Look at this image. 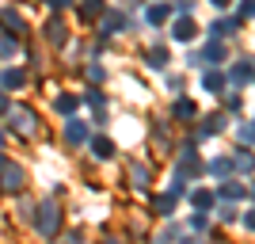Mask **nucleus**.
<instances>
[{
	"mask_svg": "<svg viewBox=\"0 0 255 244\" xmlns=\"http://www.w3.org/2000/svg\"><path fill=\"white\" fill-rule=\"evenodd\" d=\"M38 214H42V218H38V233L53 237V233H57V225H61V214H57V206H53V202H46Z\"/></svg>",
	"mask_w": 255,
	"mask_h": 244,
	"instance_id": "nucleus-1",
	"label": "nucleus"
},
{
	"mask_svg": "<svg viewBox=\"0 0 255 244\" xmlns=\"http://www.w3.org/2000/svg\"><path fill=\"white\" fill-rule=\"evenodd\" d=\"M34 122L38 118H34L31 107H11V126H19L23 134H34Z\"/></svg>",
	"mask_w": 255,
	"mask_h": 244,
	"instance_id": "nucleus-2",
	"label": "nucleus"
},
{
	"mask_svg": "<svg viewBox=\"0 0 255 244\" xmlns=\"http://www.w3.org/2000/svg\"><path fill=\"white\" fill-rule=\"evenodd\" d=\"M221 57H225V46H221V42H210L206 50L194 53L191 61H194V65H198V61H202V65H213V61H221Z\"/></svg>",
	"mask_w": 255,
	"mask_h": 244,
	"instance_id": "nucleus-3",
	"label": "nucleus"
},
{
	"mask_svg": "<svg viewBox=\"0 0 255 244\" xmlns=\"http://www.w3.org/2000/svg\"><path fill=\"white\" fill-rule=\"evenodd\" d=\"M65 138H69V145H80V141H88V126L73 118V122L65 126Z\"/></svg>",
	"mask_w": 255,
	"mask_h": 244,
	"instance_id": "nucleus-4",
	"label": "nucleus"
},
{
	"mask_svg": "<svg viewBox=\"0 0 255 244\" xmlns=\"http://www.w3.org/2000/svg\"><path fill=\"white\" fill-rule=\"evenodd\" d=\"M171 34H175L179 42H191V38H194V19H187V15H183V19L171 27Z\"/></svg>",
	"mask_w": 255,
	"mask_h": 244,
	"instance_id": "nucleus-5",
	"label": "nucleus"
},
{
	"mask_svg": "<svg viewBox=\"0 0 255 244\" xmlns=\"http://www.w3.org/2000/svg\"><path fill=\"white\" fill-rule=\"evenodd\" d=\"M4 191H19L23 187V172L19 168H4V183H0Z\"/></svg>",
	"mask_w": 255,
	"mask_h": 244,
	"instance_id": "nucleus-6",
	"label": "nucleus"
},
{
	"mask_svg": "<svg viewBox=\"0 0 255 244\" xmlns=\"http://www.w3.org/2000/svg\"><path fill=\"white\" fill-rule=\"evenodd\" d=\"M236 27H240L236 19H217V23H213V38H225V34H236Z\"/></svg>",
	"mask_w": 255,
	"mask_h": 244,
	"instance_id": "nucleus-7",
	"label": "nucleus"
},
{
	"mask_svg": "<svg viewBox=\"0 0 255 244\" xmlns=\"http://www.w3.org/2000/svg\"><path fill=\"white\" fill-rule=\"evenodd\" d=\"M168 61H171V57H168V50H164V46H152V50H149V65H152V69H164Z\"/></svg>",
	"mask_w": 255,
	"mask_h": 244,
	"instance_id": "nucleus-8",
	"label": "nucleus"
},
{
	"mask_svg": "<svg viewBox=\"0 0 255 244\" xmlns=\"http://www.w3.org/2000/svg\"><path fill=\"white\" fill-rule=\"evenodd\" d=\"M0 23H4V27H8L11 34H15V31H19V27H23V19H19V15H15V11H11V8H8V11H0Z\"/></svg>",
	"mask_w": 255,
	"mask_h": 244,
	"instance_id": "nucleus-9",
	"label": "nucleus"
},
{
	"mask_svg": "<svg viewBox=\"0 0 255 244\" xmlns=\"http://www.w3.org/2000/svg\"><path fill=\"white\" fill-rule=\"evenodd\" d=\"M168 15H171L168 4H152V8H149V23H164Z\"/></svg>",
	"mask_w": 255,
	"mask_h": 244,
	"instance_id": "nucleus-10",
	"label": "nucleus"
},
{
	"mask_svg": "<svg viewBox=\"0 0 255 244\" xmlns=\"http://www.w3.org/2000/svg\"><path fill=\"white\" fill-rule=\"evenodd\" d=\"M156 210L164 214V218H168V214L175 210V195H160V199H156Z\"/></svg>",
	"mask_w": 255,
	"mask_h": 244,
	"instance_id": "nucleus-11",
	"label": "nucleus"
},
{
	"mask_svg": "<svg viewBox=\"0 0 255 244\" xmlns=\"http://www.w3.org/2000/svg\"><path fill=\"white\" fill-rule=\"evenodd\" d=\"M92 149H96V157H111V153H115V145H111L107 138H96V141H92Z\"/></svg>",
	"mask_w": 255,
	"mask_h": 244,
	"instance_id": "nucleus-12",
	"label": "nucleus"
},
{
	"mask_svg": "<svg viewBox=\"0 0 255 244\" xmlns=\"http://www.w3.org/2000/svg\"><path fill=\"white\" fill-rule=\"evenodd\" d=\"M221 199H244V187H240V183H225V187H221Z\"/></svg>",
	"mask_w": 255,
	"mask_h": 244,
	"instance_id": "nucleus-13",
	"label": "nucleus"
},
{
	"mask_svg": "<svg viewBox=\"0 0 255 244\" xmlns=\"http://www.w3.org/2000/svg\"><path fill=\"white\" fill-rule=\"evenodd\" d=\"M248 76H252V65H248V61H240V65L233 69V80H236V84H244Z\"/></svg>",
	"mask_w": 255,
	"mask_h": 244,
	"instance_id": "nucleus-14",
	"label": "nucleus"
},
{
	"mask_svg": "<svg viewBox=\"0 0 255 244\" xmlns=\"http://www.w3.org/2000/svg\"><path fill=\"white\" fill-rule=\"evenodd\" d=\"M23 84V73L19 69H8V73H4V88H19Z\"/></svg>",
	"mask_w": 255,
	"mask_h": 244,
	"instance_id": "nucleus-15",
	"label": "nucleus"
},
{
	"mask_svg": "<svg viewBox=\"0 0 255 244\" xmlns=\"http://www.w3.org/2000/svg\"><path fill=\"white\" fill-rule=\"evenodd\" d=\"M194 206H198V210H210V206H213V195L210 191H194Z\"/></svg>",
	"mask_w": 255,
	"mask_h": 244,
	"instance_id": "nucleus-16",
	"label": "nucleus"
},
{
	"mask_svg": "<svg viewBox=\"0 0 255 244\" xmlns=\"http://www.w3.org/2000/svg\"><path fill=\"white\" fill-rule=\"evenodd\" d=\"M252 164H255V157H252V153H248V149H240V153H236V168H252Z\"/></svg>",
	"mask_w": 255,
	"mask_h": 244,
	"instance_id": "nucleus-17",
	"label": "nucleus"
},
{
	"mask_svg": "<svg viewBox=\"0 0 255 244\" xmlns=\"http://www.w3.org/2000/svg\"><path fill=\"white\" fill-rule=\"evenodd\" d=\"M46 31H50V38H53V42H65V27H61V19H53L50 27H46Z\"/></svg>",
	"mask_w": 255,
	"mask_h": 244,
	"instance_id": "nucleus-18",
	"label": "nucleus"
},
{
	"mask_svg": "<svg viewBox=\"0 0 255 244\" xmlns=\"http://www.w3.org/2000/svg\"><path fill=\"white\" fill-rule=\"evenodd\" d=\"M133 183H137V187L149 183V168H145V164H133Z\"/></svg>",
	"mask_w": 255,
	"mask_h": 244,
	"instance_id": "nucleus-19",
	"label": "nucleus"
},
{
	"mask_svg": "<svg viewBox=\"0 0 255 244\" xmlns=\"http://www.w3.org/2000/svg\"><path fill=\"white\" fill-rule=\"evenodd\" d=\"M118 27H122V15H107L103 19V34H115Z\"/></svg>",
	"mask_w": 255,
	"mask_h": 244,
	"instance_id": "nucleus-20",
	"label": "nucleus"
},
{
	"mask_svg": "<svg viewBox=\"0 0 255 244\" xmlns=\"http://www.w3.org/2000/svg\"><path fill=\"white\" fill-rule=\"evenodd\" d=\"M221 84H225V76H221V73H206V88H210V92H217Z\"/></svg>",
	"mask_w": 255,
	"mask_h": 244,
	"instance_id": "nucleus-21",
	"label": "nucleus"
},
{
	"mask_svg": "<svg viewBox=\"0 0 255 244\" xmlns=\"http://www.w3.org/2000/svg\"><path fill=\"white\" fill-rule=\"evenodd\" d=\"M175 115H179V118H191V115H194V103H187V99H179V103H175Z\"/></svg>",
	"mask_w": 255,
	"mask_h": 244,
	"instance_id": "nucleus-22",
	"label": "nucleus"
},
{
	"mask_svg": "<svg viewBox=\"0 0 255 244\" xmlns=\"http://www.w3.org/2000/svg\"><path fill=\"white\" fill-rule=\"evenodd\" d=\"M210 168H213V176H225V172H229V168H233V160H213V164H210Z\"/></svg>",
	"mask_w": 255,
	"mask_h": 244,
	"instance_id": "nucleus-23",
	"label": "nucleus"
},
{
	"mask_svg": "<svg viewBox=\"0 0 255 244\" xmlns=\"http://www.w3.org/2000/svg\"><path fill=\"white\" fill-rule=\"evenodd\" d=\"M57 111H76V96H61L57 99Z\"/></svg>",
	"mask_w": 255,
	"mask_h": 244,
	"instance_id": "nucleus-24",
	"label": "nucleus"
},
{
	"mask_svg": "<svg viewBox=\"0 0 255 244\" xmlns=\"http://www.w3.org/2000/svg\"><path fill=\"white\" fill-rule=\"evenodd\" d=\"M240 15H244V19H252V15H255V0H244V4H240Z\"/></svg>",
	"mask_w": 255,
	"mask_h": 244,
	"instance_id": "nucleus-25",
	"label": "nucleus"
},
{
	"mask_svg": "<svg viewBox=\"0 0 255 244\" xmlns=\"http://www.w3.org/2000/svg\"><path fill=\"white\" fill-rule=\"evenodd\" d=\"M99 8H103V0H84V11H88V15H96Z\"/></svg>",
	"mask_w": 255,
	"mask_h": 244,
	"instance_id": "nucleus-26",
	"label": "nucleus"
},
{
	"mask_svg": "<svg viewBox=\"0 0 255 244\" xmlns=\"http://www.w3.org/2000/svg\"><path fill=\"white\" fill-rule=\"evenodd\" d=\"M88 103L96 107V111H103V96H99V92H88Z\"/></svg>",
	"mask_w": 255,
	"mask_h": 244,
	"instance_id": "nucleus-27",
	"label": "nucleus"
},
{
	"mask_svg": "<svg viewBox=\"0 0 255 244\" xmlns=\"http://www.w3.org/2000/svg\"><path fill=\"white\" fill-rule=\"evenodd\" d=\"M217 218H221V222H236V206H229V210H221V214H217Z\"/></svg>",
	"mask_w": 255,
	"mask_h": 244,
	"instance_id": "nucleus-28",
	"label": "nucleus"
},
{
	"mask_svg": "<svg viewBox=\"0 0 255 244\" xmlns=\"http://www.w3.org/2000/svg\"><path fill=\"white\" fill-rule=\"evenodd\" d=\"M244 222H248V229H255V210H252V214H248Z\"/></svg>",
	"mask_w": 255,
	"mask_h": 244,
	"instance_id": "nucleus-29",
	"label": "nucleus"
},
{
	"mask_svg": "<svg viewBox=\"0 0 255 244\" xmlns=\"http://www.w3.org/2000/svg\"><path fill=\"white\" fill-rule=\"evenodd\" d=\"M229 4H233V0H213V8H229Z\"/></svg>",
	"mask_w": 255,
	"mask_h": 244,
	"instance_id": "nucleus-30",
	"label": "nucleus"
},
{
	"mask_svg": "<svg viewBox=\"0 0 255 244\" xmlns=\"http://www.w3.org/2000/svg\"><path fill=\"white\" fill-rule=\"evenodd\" d=\"M50 4H53V8H65V4H69V0H50Z\"/></svg>",
	"mask_w": 255,
	"mask_h": 244,
	"instance_id": "nucleus-31",
	"label": "nucleus"
},
{
	"mask_svg": "<svg viewBox=\"0 0 255 244\" xmlns=\"http://www.w3.org/2000/svg\"><path fill=\"white\" fill-rule=\"evenodd\" d=\"M103 244H118V241H103Z\"/></svg>",
	"mask_w": 255,
	"mask_h": 244,
	"instance_id": "nucleus-32",
	"label": "nucleus"
},
{
	"mask_svg": "<svg viewBox=\"0 0 255 244\" xmlns=\"http://www.w3.org/2000/svg\"><path fill=\"white\" fill-rule=\"evenodd\" d=\"M0 164H4V157H0Z\"/></svg>",
	"mask_w": 255,
	"mask_h": 244,
	"instance_id": "nucleus-33",
	"label": "nucleus"
},
{
	"mask_svg": "<svg viewBox=\"0 0 255 244\" xmlns=\"http://www.w3.org/2000/svg\"><path fill=\"white\" fill-rule=\"evenodd\" d=\"M252 195H255V191H252Z\"/></svg>",
	"mask_w": 255,
	"mask_h": 244,
	"instance_id": "nucleus-34",
	"label": "nucleus"
}]
</instances>
